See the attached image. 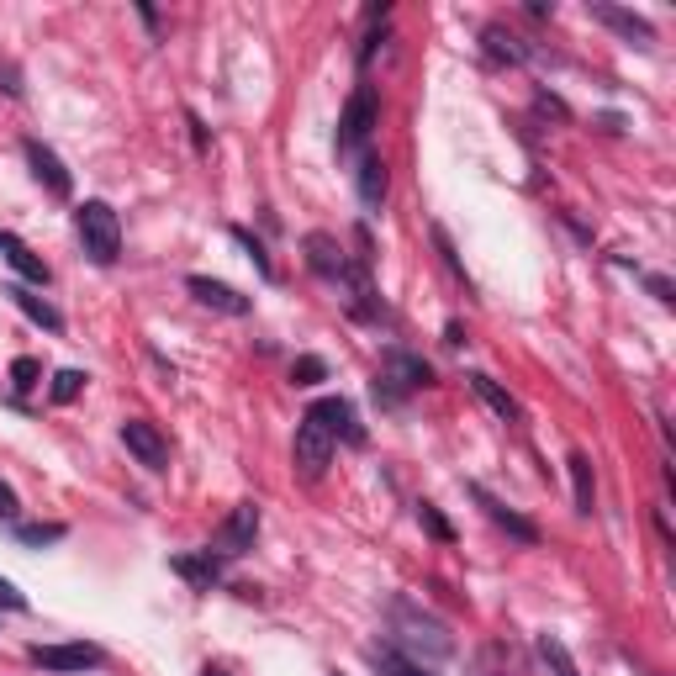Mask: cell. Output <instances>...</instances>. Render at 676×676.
<instances>
[{
  "instance_id": "cell-30",
  "label": "cell",
  "mask_w": 676,
  "mask_h": 676,
  "mask_svg": "<svg viewBox=\"0 0 676 676\" xmlns=\"http://www.w3.org/2000/svg\"><path fill=\"white\" fill-rule=\"evenodd\" d=\"M0 608H6V613H27V597L16 592V587H11L6 576H0Z\"/></svg>"
},
{
  "instance_id": "cell-15",
  "label": "cell",
  "mask_w": 676,
  "mask_h": 676,
  "mask_svg": "<svg viewBox=\"0 0 676 676\" xmlns=\"http://www.w3.org/2000/svg\"><path fill=\"white\" fill-rule=\"evenodd\" d=\"M169 571L185 576L196 592H212L217 581H222V560H217L212 550H201V555H175V560H169Z\"/></svg>"
},
{
  "instance_id": "cell-7",
  "label": "cell",
  "mask_w": 676,
  "mask_h": 676,
  "mask_svg": "<svg viewBox=\"0 0 676 676\" xmlns=\"http://www.w3.org/2000/svg\"><path fill=\"white\" fill-rule=\"evenodd\" d=\"M122 444H127V455H133L143 471H169V439L159 434V423L127 418L122 423Z\"/></svg>"
},
{
  "instance_id": "cell-19",
  "label": "cell",
  "mask_w": 676,
  "mask_h": 676,
  "mask_svg": "<svg viewBox=\"0 0 676 676\" xmlns=\"http://www.w3.org/2000/svg\"><path fill=\"white\" fill-rule=\"evenodd\" d=\"M481 48H486V59H497V64H523V59H529L523 37H513L507 27H486L481 32Z\"/></svg>"
},
{
  "instance_id": "cell-22",
  "label": "cell",
  "mask_w": 676,
  "mask_h": 676,
  "mask_svg": "<svg viewBox=\"0 0 676 676\" xmlns=\"http://www.w3.org/2000/svg\"><path fill=\"white\" fill-rule=\"evenodd\" d=\"M539 661H544V671H550V676H581L576 661H571V650L560 645L555 634H539Z\"/></svg>"
},
{
  "instance_id": "cell-1",
  "label": "cell",
  "mask_w": 676,
  "mask_h": 676,
  "mask_svg": "<svg viewBox=\"0 0 676 676\" xmlns=\"http://www.w3.org/2000/svg\"><path fill=\"white\" fill-rule=\"evenodd\" d=\"M386 624H391L386 640L397 645V650H407L412 661H423V666L449 661V655H455V640H449V629L439 624L434 613H423L418 603H412V597H391Z\"/></svg>"
},
{
  "instance_id": "cell-3",
  "label": "cell",
  "mask_w": 676,
  "mask_h": 676,
  "mask_svg": "<svg viewBox=\"0 0 676 676\" xmlns=\"http://www.w3.org/2000/svg\"><path fill=\"white\" fill-rule=\"evenodd\" d=\"M74 233H80V249L90 265H117L122 254V222L111 212L106 201H85L80 212H74Z\"/></svg>"
},
{
  "instance_id": "cell-34",
  "label": "cell",
  "mask_w": 676,
  "mask_h": 676,
  "mask_svg": "<svg viewBox=\"0 0 676 676\" xmlns=\"http://www.w3.org/2000/svg\"><path fill=\"white\" fill-rule=\"evenodd\" d=\"M444 344H449V349H460V344H465V328H460V323H449V328H444Z\"/></svg>"
},
{
  "instance_id": "cell-16",
  "label": "cell",
  "mask_w": 676,
  "mask_h": 676,
  "mask_svg": "<svg viewBox=\"0 0 676 676\" xmlns=\"http://www.w3.org/2000/svg\"><path fill=\"white\" fill-rule=\"evenodd\" d=\"M354 191H360V206L365 212H381V201H386V164L365 154L360 169H354Z\"/></svg>"
},
{
  "instance_id": "cell-4",
  "label": "cell",
  "mask_w": 676,
  "mask_h": 676,
  "mask_svg": "<svg viewBox=\"0 0 676 676\" xmlns=\"http://www.w3.org/2000/svg\"><path fill=\"white\" fill-rule=\"evenodd\" d=\"M254 534H259V502H238L228 518L217 523V534H212V550L217 560H238V555H249L254 550Z\"/></svg>"
},
{
  "instance_id": "cell-5",
  "label": "cell",
  "mask_w": 676,
  "mask_h": 676,
  "mask_svg": "<svg viewBox=\"0 0 676 676\" xmlns=\"http://www.w3.org/2000/svg\"><path fill=\"white\" fill-rule=\"evenodd\" d=\"M375 122H381V101H375V90L370 85H354L344 117H338V154H354V148L375 133Z\"/></svg>"
},
{
  "instance_id": "cell-6",
  "label": "cell",
  "mask_w": 676,
  "mask_h": 676,
  "mask_svg": "<svg viewBox=\"0 0 676 676\" xmlns=\"http://www.w3.org/2000/svg\"><path fill=\"white\" fill-rule=\"evenodd\" d=\"M333 449H338V444L328 439V428L307 412V418L296 423V444H291V460H296V471H302V481H317V476L328 471Z\"/></svg>"
},
{
  "instance_id": "cell-23",
  "label": "cell",
  "mask_w": 676,
  "mask_h": 676,
  "mask_svg": "<svg viewBox=\"0 0 676 676\" xmlns=\"http://www.w3.org/2000/svg\"><path fill=\"white\" fill-rule=\"evenodd\" d=\"M69 529L64 523H16V544H32V550H43V544H59Z\"/></svg>"
},
{
  "instance_id": "cell-12",
  "label": "cell",
  "mask_w": 676,
  "mask_h": 676,
  "mask_svg": "<svg viewBox=\"0 0 676 676\" xmlns=\"http://www.w3.org/2000/svg\"><path fill=\"white\" fill-rule=\"evenodd\" d=\"M185 291H191L201 307L228 312V317H249V312H254V302H249V296H238L233 286H222V280H212V275H191V280H185Z\"/></svg>"
},
{
  "instance_id": "cell-33",
  "label": "cell",
  "mask_w": 676,
  "mask_h": 676,
  "mask_svg": "<svg viewBox=\"0 0 676 676\" xmlns=\"http://www.w3.org/2000/svg\"><path fill=\"white\" fill-rule=\"evenodd\" d=\"M16 513H22V502H16V492L0 481V518H16Z\"/></svg>"
},
{
  "instance_id": "cell-36",
  "label": "cell",
  "mask_w": 676,
  "mask_h": 676,
  "mask_svg": "<svg viewBox=\"0 0 676 676\" xmlns=\"http://www.w3.org/2000/svg\"><path fill=\"white\" fill-rule=\"evenodd\" d=\"M333 676H338V671H333Z\"/></svg>"
},
{
  "instance_id": "cell-26",
  "label": "cell",
  "mask_w": 676,
  "mask_h": 676,
  "mask_svg": "<svg viewBox=\"0 0 676 676\" xmlns=\"http://www.w3.org/2000/svg\"><path fill=\"white\" fill-rule=\"evenodd\" d=\"M80 391H85V370H59V375H53V386H48V397L53 402H74Z\"/></svg>"
},
{
  "instance_id": "cell-13",
  "label": "cell",
  "mask_w": 676,
  "mask_h": 676,
  "mask_svg": "<svg viewBox=\"0 0 676 676\" xmlns=\"http://www.w3.org/2000/svg\"><path fill=\"white\" fill-rule=\"evenodd\" d=\"M592 22L613 27L618 37H624V43H640V48L655 43V27L645 22V16H634V11H624V6H608V0H597V6H592Z\"/></svg>"
},
{
  "instance_id": "cell-29",
  "label": "cell",
  "mask_w": 676,
  "mask_h": 676,
  "mask_svg": "<svg viewBox=\"0 0 676 676\" xmlns=\"http://www.w3.org/2000/svg\"><path fill=\"white\" fill-rule=\"evenodd\" d=\"M534 106H539V111H550V117H555V122H571V111H566V101H560V96H550V90H539V96H534Z\"/></svg>"
},
{
  "instance_id": "cell-31",
  "label": "cell",
  "mask_w": 676,
  "mask_h": 676,
  "mask_svg": "<svg viewBox=\"0 0 676 676\" xmlns=\"http://www.w3.org/2000/svg\"><path fill=\"white\" fill-rule=\"evenodd\" d=\"M0 90H6L11 101H22V74H16L11 64H0Z\"/></svg>"
},
{
  "instance_id": "cell-27",
  "label": "cell",
  "mask_w": 676,
  "mask_h": 676,
  "mask_svg": "<svg viewBox=\"0 0 676 676\" xmlns=\"http://www.w3.org/2000/svg\"><path fill=\"white\" fill-rule=\"evenodd\" d=\"M291 381L296 386H317V381H328V365L317 360V354H302V360L291 365Z\"/></svg>"
},
{
  "instance_id": "cell-9",
  "label": "cell",
  "mask_w": 676,
  "mask_h": 676,
  "mask_svg": "<svg viewBox=\"0 0 676 676\" xmlns=\"http://www.w3.org/2000/svg\"><path fill=\"white\" fill-rule=\"evenodd\" d=\"M312 418L328 428V439L338 444H354L360 449L365 444V423H360V412H354V402H344V397H323V402H312Z\"/></svg>"
},
{
  "instance_id": "cell-14",
  "label": "cell",
  "mask_w": 676,
  "mask_h": 676,
  "mask_svg": "<svg viewBox=\"0 0 676 676\" xmlns=\"http://www.w3.org/2000/svg\"><path fill=\"white\" fill-rule=\"evenodd\" d=\"M365 661L381 671V676H434V666H423V661H412L407 650H397L391 640H375L370 650H365Z\"/></svg>"
},
{
  "instance_id": "cell-25",
  "label": "cell",
  "mask_w": 676,
  "mask_h": 676,
  "mask_svg": "<svg viewBox=\"0 0 676 676\" xmlns=\"http://www.w3.org/2000/svg\"><path fill=\"white\" fill-rule=\"evenodd\" d=\"M418 523H423V529H428V534H434L439 544H455V529H449V518L439 513V507H434V502H418Z\"/></svg>"
},
{
  "instance_id": "cell-21",
  "label": "cell",
  "mask_w": 676,
  "mask_h": 676,
  "mask_svg": "<svg viewBox=\"0 0 676 676\" xmlns=\"http://www.w3.org/2000/svg\"><path fill=\"white\" fill-rule=\"evenodd\" d=\"M465 381H471V391H476V397H481L486 407H492V412H497V418H502V423H513V418H518V402H513V397H507V391H502V386L492 381V375H481V370H471V375H465Z\"/></svg>"
},
{
  "instance_id": "cell-20",
  "label": "cell",
  "mask_w": 676,
  "mask_h": 676,
  "mask_svg": "<svg viewBox=\"0 0 676 676\" xmlns=\"http://www.w3.org/2000/svg\"><path fill=\"white\" fill-rule=\"evenodd\" d=\"M566 465H571V497H576V513H592V507H597V476H592V460L576 449V455H571Z\"/></svg>"
},
{
  "instance_id": "cell-24",
  "label": "cell",
  "mask_w": 676,
  "mask_h": 676,
  "mask_svg": "<svg viewBox=\"0 0 676 676\" xmlns=\"http://www.w3.org/2000/svg\"><path fill=\"white\" fill-rule=\"evenodd\" d=\"M233 243H238V249H249V259H254V270H259V275H265V280L275 275V265H270V254H265V243H259V238H254L249 228H233Z\"/></svg>"
},
{
  "instance_id": "cell-17",
  "label": "cell",
  "mask_w": 676,
  "mask_h": 676,
  "mask_svg": "<svg viewBox=\"0 0 676 676\" xmlns=\"http://www.w3.org/2000/svg\"><path fill=\"white\" fill-rule=\"evenodd\" d=\"M6 296H11V302H16V307H22V312L32 317L37 328H48V333H64V317H59V307H53L48 296H37L32 286H6Z\"/></svg>"
},
{
  "instance_id": "cell-32",
  "label": "cell",
  "mask_w": 676,
  "mask_h": 676,
  "mask_svg": "<svg viewBox=\"0 0 676 676\" xmlns=\"http://www.w3.org/2000/svg\"><path fill=\"white\" fill-rule=\"evenodd\" d=\"M645 291L655 296V302H671V296H676V291H671V280H666V275H645Z\"/></svg>"
},
{
  "instance_id": "cell-18",
  "label": "cell",
  "mask_w": 676,
  "mask_h": 676,
  "mask_svg": "<svg viewBox=\"0 0 676 676\" xmlns=\"http://www.w3.org/2000/svg\"><path fill=\"white\" fill-rule=\"evenodd\" d=\"M0 254H6L11 265H16V275L32 280V286H48V280H53V275H48V265H43V259H37V254H32L16 233H0Z\"/></svg>"
},
{
  "instance_id": "cell-8",
  "label": "cell",
  "mask_w": 676,
  "mask_h": 676,
  "mask_svg": "<svg viewBox=\"0 0 676 676\" xmlns=\"http://www.w3.org/2000/svg\"><path fill=\"white\" fill-rule=\"evenodd\" d=\"M32 666L37 671H59V676H69V671H96V666H106V650L101 645H32Z\"/></svg>"
},
{
  "instance_id": "cell-28",
  "label": "cell",
  "mask_w": 676,
  "mask_h": 676,
  "mask_svg": "<svg viewBox=\"0 0 676 676\" xmlns=\"http://www.w3.org/2000/svg\"><path fill=\"white\" fill-rule=\"evenodd\" d=\"M37 375H43V365L27 360V354H22V360H11V386H16V391H32Z\"/></svg>"
},
{
  "instance_id": "cell-35",
  "label": "cell",
  "mask_w": 676,
  "mask_h": 676,
  "mask_svg": "<svg viewBox=\"0 0 676 676\" xmlns=\"http://www.w3.org/2000/svg\"><path fill=\"white\" fill-rule=\"evenodd\" d=\"M201 676H228V671H217V666H206V671H201Z\"/></svg>"
},
{
  "instance_id": "cell-11",
  "label": "cell",
  "mask_w": 676,
  "mask_h": 676,
  "mask_svg": "<svg viewBox=\"0 0 676 676\" xmlns=\"http://www.w3.org/2000/svg\"><path fill=\"white\" fill-rule=\"evenodd\" d=\"M22 154H27V164H32V175H37V185H48V196H59V201H69V191H74V180H69V169H64V159L53 154L48 143H37V138H27L22 143Z\"/></svg>"
},
{
  "instance_id": "cell-2",
  "label": "cell",
  "mask_w": 676,
  "mask_h": 676,
  "mask_svg": "<svg viewBox=\"0 0 676 676\" xmlns=\"http://www.w3.org/2000/svg\"><path fill=\"white\" fill-rule=\"evenodd\" d=\"M428 381H434V365L423 360V354H412V349H386L381 354V370H375V402L381 407H402L412 391H423Z\"/></svg>"
},
{
  "instance_id": "cell-10",
  "label": "cell",
  "mask_w": 676,
  "mask_h": 676,
  "mask_svg": "<svg viewBox=\"0 0 676 676\" xmlns=\"http://www.w3.org/2000/svg\"><path fill=\"white\" fill-rule=\"evenodd\" d=\"M465 492H471V497L481 502V513H486V518H492V523H497V529H507V534H513L518 544H539V529H534V523H529V518H523V513H518V507H507L502 497H492V492H486V486H481V481H465Z\"/></svg>"
}]
</instances>
